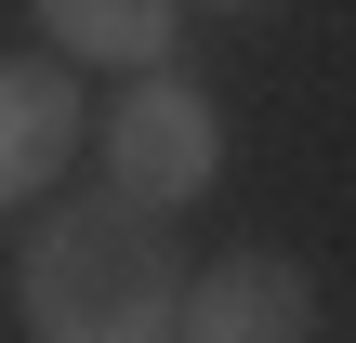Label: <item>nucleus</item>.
<instances>
[{
  "label": "nucleus",
  "instance_id": "39448f33",
  "mask_svg": "<svg viewBox=\"0 0 356 343\" xmlns=\"http://www.w3.org/2000/svg\"><path fill=\"white\" fill-rule=\"evenodd\" d=\"M53 26V66H172V40H185V13L172 0H53L40 13Z\"/></svg>",
  "mask_w": 356,
  "mask_h": 343
},
{
  "label": "nucleus",
  "instance_id": "f03ea898",
  "mask_svg": "<svg viewBox=\"0 0 356 343\" xmlns=\"http://www.w3.org/2000/svg\"><path fill=\"white\" fill-rule=\"evenodd\" d=\"M92 159H106V198L159 225V212H185V198L225 172V119H211V93H185V79L159 66V79L119 93V119L92 132Z\"/></svg>",
  "mask_w": 356,
  "mask_h": 343
},
{
  "label": "nucleus",
  "instance_id": "20e7f679",
  "mask_svg": "<svg viewBox=\"0 0 356 343\" xmlns=\"http://www.w3.org/2000/svg\"><path fill=\"white\" fill-rule=\"evenodd\" d=\"M66 145H79V79L53 53H0V212L40 198L66 172Z\"/></svg>",
  "mask_w": 356,
  "mask_h": 343
},
{
  "label": "nucleus",
  "instance_id": "7ed1b4c3",
  "mask_svg": "<svg viewBox=\"0 0 356 343\" xmlns=\"http://www.w3.org/2000/svg\"><path fill=\"white\" fill-rule=\"evenodd\" d=\"M172 330L185 343H304L317 330V291H304V264H277V251H225V264H198V278L172 291Z\"/></svg>",
  "mask_w": 356,
  "mask_h": 343
},
{
  "label": "nucleus",
  "instance_id": "f257e3e1",
  "mask_svg": "<svg viewBox=\"0 0 356 343\" xmlns=\"http://www.w3.org/2000/svg\"><path fill=\"white\" fill-rule=\"evenodd\" d=\"M26 343H172V238L119 198H66L13 264Z\"/></svg>",
  "mask_w": 356,
  "mask_h": 343
}]
</instances>
